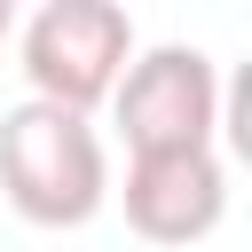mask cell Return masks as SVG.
<instances>
[{
    "label": "cell",
    "instance_id": "6da1fadb",
    "mask_svg": "<svg viewBox=\"0 0 252 252\" xmlns=\"http://www.w3.org/2000/svg\"><path fill=\"white\" fill-rule=\"evenodd\" d=\"M0 197L32 228H87L110 205V150L79 110L16 102L0 110Z\"/></svg>",
    "mask_w": 252,
    "mask_h": 252
},
{
    "label": "cell",
    "instance_id": "7a4b0ae2",
    "mask_svg": "<svg viewBox=\"0 0 252 252\" xmlns=\"http://www.w3.org/2000/svg\"><path fill=\"white\" fill-rule=\"evenodd\" d=\"M110 126L126 158H165V150H213L220 134V71L189 39L134 47V63L110 87Z\"/></svg>",
    "mask_w": 252,
    "mask_h": 252
},
{
    "label": "cell",
    "instance_id": "3957f363",
    "mask_svg": "<svg viewBox=\"0 0 252 252\" xmlns=\"http://www.w3.org/2000/svg\"><path fill=\"white\" fill-rule=\"evenodd\" d=\"M16 55H24V79H32V102L87 118L94 102H110L118 71L134 63V16L118 0H47V8L24 16Z\"/></svg>",
    "mask_w": 252,
    "mask_h": 252
},
{
    "label": "cell",
    "instance_id": "277c9868",
    "mask_svg": "<svg viewBox=\"0 0 252 252\" xmlns=\"http://www.w3.org/2000/svg\"><path fill=\"white\" fill-rule=\"evenodd\" d=\"M118 205H126V228L142 244H165V252H189L220 228L228 213V165L213 150H165V158H126V181H118Z\"/></svg>",
    "mask_w": 252,
    "mask_h": 252
},
{
    "label": "cell",
    "instance_id": "5b68a950",
    "mask_svg": "<svg viewBox=\"0 0 252 252\" xmlns=\"http://www.w3.org/2000/svg\"><path fill=\"white\" fill-rule=\"evenodd\" d=\"M8 39H16V0H0V55H8Z\"/></svg>",
    "mask_w": 252,
    "mask_h": 252
}]
</instances>
